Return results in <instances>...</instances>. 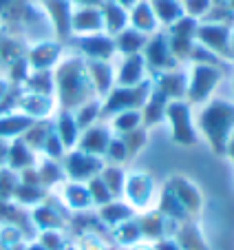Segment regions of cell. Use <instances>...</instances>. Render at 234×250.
Returning <instances> with one entry per match:
<instances>
[{"label": "cell", "mask_w": 234, "mask_h": 250, "mask_svg": "<svg viewBox=\"0 0 234 250\" xmlns=\"http://www.w3.org/2000/svg\"><path fill=\"white\" fill-rule=\"evenodd\" d=\"M234 126V106L214 102L201 115V128L216 153H228V137Z\"/></svg>", "instance_id": "6da1fadb"}, {"label": "cell", "mask_w": 234, "mask_h": 250, "mask_svg": "<svg viewBox=\"0 0 234 250\" xmlns=\"http://www.w3.org/2000/svg\"><path fill=\"white\" fill-rule=\"evenodd\" d=\"M170 122H173V137L179 144H192L195 142V133H192V124H190V113L188 106L183 104H173L168 109Z\"/></svg>", "instance_id": "7a4b0ae2"}, {"label": "cell", "mask_w": 234, "mask_h": 250, "mask_svg": "<svg viewBox=\"0 0 234 250\" xmlns=\"http://www.w3.org/2000/svg\"><path fill=\"white\" fill-rule=\"evenodd\" d=\"M170 182H173V184H170V193H173V197L177 199L186 210L197 212L199 208H201V195H199V190L195 188L190 182L183 180V177H173Z\"/></svg>", "instance_id": "3957f363"}, {"label": "cell", "mask_w": 234, "mask_h": 250, "mask_svg": "<svg viewBox=\"0 0 234 250\" xmlns=\"http://www.w3.org/2000/svg\"><path fill=\"white\" fill-rule=\"evenodd\" d=\"M216 80H219V76H216L214 69H210V66H199V69L195 71V78H192L190 98L195 100V102L203 100L208 93H210V89L214 86Z\"/></svg>", "instance_id": "277c9868"}, {"label": "cell", "mask_w": 234, "mask_h": 250, "mask_svg": "<svg viewBox=\"0 0 234 250\" xmlns=\"http://www.w3.org/2000/svg\"><path fill=\"white\" fill-rule=\"evenodd\" d=\"M179 250H208L203 237L199 235L192 226H183L179 232V241H177Z\"/></svg>", "instance_id": "5b68a950"}, {"label": "cell", "mask_w": 234, "mask_h": 250, "mask_svg": "<svg viewBox=\"0 0 234 250\" xmlns=\"http://www.w3.org/2000/svg\"><path fill=\"white\" fill-rule=\"evenodd\" d=\"M98 168H99L98 162L86 155H73L69 160V173L73 175V177H86V175L95 173Z\"/></svg>", "instance_id": "8992f818"}, {"label": "cell", "mask_w": 234, "mask_h": 250, "mask_svg": "<svg viewBox=\"0 0 234 250\" xmlns=\"http://www.w3.org/2000/svg\"><path fill=\"white\" fill-rule=\"evenodd\" d=\"M128 188H137V190H128L131 199L137 204V202H146L148 199L153 184H150V177H146V175H135V177L128 180Z\"/></svg>", "instance_id": "52a82bcc"}, {"label": "cell", "mask_w": 234, "mask_h": 250, "mask_svg": "<svg viewBox=\"0 0 234 250\" xmlns=\"http://www.w3.org/2000/svg\"><path fill=\"white\" fill-rule=\"evenodd\" d=\"M82 148L89 153H102L108 148V137L106 133L102 131V128H93V131H89L84 135V140H82Z\"/></svg>", "instance_id": "ba28073f"}, {"label": "cell", "mask_w": 234, "mask_h": 250, "mask_svg": "<svg viewBox=\"0 0 234 250\" xmlns=\"http://www.w3.org/2000/svg\"><path fill=\"white\" fill-rule=\"evenodd\" d=\"M122 180H124V175L119 168H106L104 170V186L108 188V193L111 195H117V193H122Z\"/></svg>", "instance_id": "9c48e42d"}, {"label": "cell", "mask_w": 234, "mask_h": 250, "mask_svg": "<svg viewBox=\"0 0 234 250\" xmlns=\"http://www.w3.org/2000/svg\"><path fill=\"white\" fill-rule=\"evenodd\" d=\"M102 217L106 222H124L131 217V208L122 206V204H108L106 208H102Z\"/></svg>", "instance_id": "30bf717a"}, {"label": "cell", "mask_w": 234, "mask_h": 250, "mask_svg": "<svg viewBox=\"0 0 234 250\" xmlns=\"http://www.w3.org/2000/svg\"><path fill=\"white\" fill-rule=\"evenodd\" d=\"M225 36H228V31L221 27H210V29H203L201 31V38H206V42L212 44V47H223Z\"/></svg>", "instance_id": "8fae6325"}, {"label": "cell", "mask_w": 234, "mask_h": 250, "mask_svg": "<svg viewBox=\"0 0 234 250\" xmlns=\"http://www.w3.org/2000/svg\"><path fill=\"white\" fill-rule=\"evenodd\" d=\"M89 195H91V199H95V202H99V204H102V202L104 204L111 202V193H108V188L104 186L102 180H93V182H91Z\"/></svg>", "instance_id": "7c38bea8"}, {"label": "cell", "mask_w": 234, "mask_h": 250, "mask_svg": "<svg viewBox=\"0 0 234 250\" xmlns=\"http://www.w3.org/2000/svg\"><path fill=\"white\" fill-rule=\"evenodd\" d=\"M137 120H139V115L137 113H131V115H122V118L117 120V126L122 128V131H133L137 124Z\"/></svg>", "instance_id": "4fadbf2b"}, {"label": "cell", "mask_w": 234, "mask_h": 250, "mask_svg": "<svg viewBox=\"0 0 234 250\" xmlns=\"http://www.w3.org/2000/svg\"><path fill=\"white\" fill-rule=\"evenodd\" d=\"M62 135H64L66 144H71V142L75 140V126L69 122V120H64V122H62Z\"/></svg>", "instance_id": "5bb4252c"}, {"label": "cell", "mask_w": 234, "mask_h": 250, "mask_svg": "<svg viewBox=\"0 0 234 250\" xmlns=\"http://www.w3.org/2000/svg\"><path fill=\"white\" fill-rule=\"evenodd\" d=\"M177 14V7H175V2H168V0H159V14L164 16V18H170V14Z\"/></svg>", "instance_id": "9a60e30c"}, {"label": "cell", "mask_w": 234, "mask_h": 250, "mask_svg": "<svg viewBox=\"0 0 234 250\" xmlns=\"http://www.w3.org/2000/svg\"><path fill=\"white\" fill-rule=\"evenodd\" d=\"M157 250H179V246H177V241H173V239H164V241H159Z\"/></svg>", "instance_id": "2e32d148"}, {"label": "cell", "mask_w": 234, "mask_h": 250, "mask_svg": "<svg viewBox=\"0 0 234 250\" xmlns=\"http://www.w3.org/2000/svg\"><path fill=\"white\" fill-rule=\"evenodd\" d=\"M228 151H230V155H232V160H234V137H232V142L228 144Z\"/></svg>", "instance_id": "e0dca14e"}, {"label": "cell", "mask_w": 234, "mask_h": 250, "mask_svg": "<svg viewBox=\"0 0 234 250\" xmlns=\"http://www.w3.org/2000/svg\"><path fill=\"white\" fill-rule=\"evenodd\" d=\"M29 250H47V248H44V246H31Z\"/></svg>", "instance_id": "ac0fdd59"}]
</instances>
